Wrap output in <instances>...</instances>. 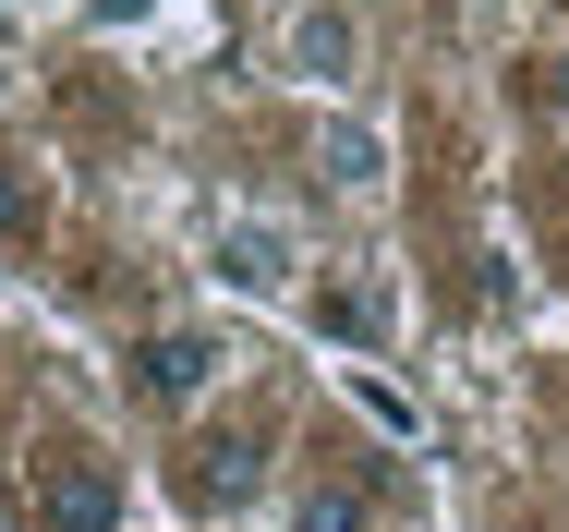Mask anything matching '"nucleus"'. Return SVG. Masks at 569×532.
<instances>
[{
	"label": "nucleus",
	"instance_id": "5",
	"mask_svg": "<svg viewBox=\"0 0 569 532\" xmlns=\"http://www.w3.org/2000/svg\"><path fill=\"white\" fill-rule=\"evenodd\" d=\"M316 182H328L340 207H376V194H388V133L351 121V109H328V121H316Z\"/></svg>",
	"mask_w": 569,
	"mask_h": 532
},
{
	"label": "nucleus",
	"instance_id": "6",
	"mask_svg": "<svg viewBox=\"0 0 569 532\" xmlns=\"http://www.w3.org/2000/svg\"><path fill=\"white\" fill-rule=\"evenodd\" d=\"M182 496H194L207 521L254 509V496H267V472H254V435H207V448H194V472H182Z\"/></svg>",
	"mask_w": 569,
	"mask_h": 532
},
{
	"label": "nucleus",
	"instance_id": "9",
	"mask_svg": "<svg viewBox=\"0 0 569 532\" xmlns=\"http://www.w3.org/2000/svg\"><path fill=\"white\" fill-rule=\"evenodd\" d=\"M328 327H340V339H388L400 303H388V291H363V279H340V291H328Z\"/></svg>",
	"mask_w": 569,
	"mask_h": 532
},
{
	"label": "nucleus",
	"instance_id": "2",
	"mask_svg": "<svg viewBox=\"0 0 569 532\" xmlns=\"http://www.w3.org/2000/svg\"><path fill=\"white\" fill-rule=\"evenodd\" d=\"M230 363H242V351H230V327H146V351H133V400H146V412H207V400H219L230 388Z\"/></svg>",
	"mask_w": 569,
	"mask_h": 532
},
{
	"label": "nucleus",
	"instance_id": "4",
	"mask_svg": "<svg viewBox=\"0 0 569 532\" xmlns=\"http://www.w3.org/2000/svg\"><path fill=\"white\" fill-rule=\"evenodd\" d=\"M37 509H49V532H121V460L110 448H49Z\"/></svg>",
	"mask_w": 569,
	"mask_h": 532
},
{
	"label": "nucleus",
	"instance_id": "12",
	"mask_svg": "<svg viewBox=\"0 0 569 532\" xmlns=\"http://www.w3.org/2000/svg\"><path fill=\"white\" fill-rule=\"evenodd\" d=\"M0 109H12V49H0Z\"/></svg>",
	"mask_w": 569,
	"mask_h": 532
},
{
	"label": "nucleus",
	"instance_id": "3",
	"mask_svg": "<svg viewBox=\"0 0 569 532\" xmlns=\"http://www.w3.org/2000/svg\"><path fill=\"white\" fill-rule=\"evenodd\" d=\"M279 73H291L303 98H340L351 73H363V12H351V0H291V12H279Z\"/></svg>",
	"mask_w": 569,
	"mask_h": 532
},
{
	"label": "nucleus",
	"instance_id": "7",
	"mask_svg": "<svg viewBox=\"0 0 569 532\" xmlns=\"http://www.w3.org/2000/svg\"><path fill=\"white\" fill-rule=\"evenodd\" d=\"M340 400H351V412H363V424H376V435H400V448L425 435V412H412V400H400V388H388L376 363H340Z\"/></svg>",
	"mask_w": 569,
	"mask_h": 532
},
{
	"label": "nucleus",
	"instance_id": "10",
	"mask_svg": "<svg viewBox=\"0 0 569 532\" xmlns=\"http://www.w3.org/2000/svg\"><path fill=\"white\" fill-rule=\"evenodd\" d=\"M37 230V194H24V158H0V242Z\"/></svg>",
	"mask_w": 569,
	"mask_h": 532
},
{
	"label": "nucleus",
	"instance_id": "13",
	"mask_svg": "<svg viewBox=\"0 0 569 532\" xmlns=\"http://www.w3.org/2000/svg\"><path fill=\"white\" fill-rule=\"evenodd\" d=\"M110 12H146V0H110Z\"/></svg>",
	"mask_w": 569,
	"mask_h": 532
},
{
	"label": "nucleus",
	"instance_id": "11",
	"mask_svg": "<svg viewBox=\"0 0 569 532\" xmlns=\"http://www.w3.org/2000/svg\"><path fill=\"white\" fill-rule=\"evenodd\" d=\"M546 109H558V121H569V49H558V61H546Z\"/></svg>",
	"mask_w": 569,
	"mask_h": 532
},
{
	"label": "nucleus",
	"instance_id": "8",
	"mask_svg": "<svg viewBox=\"0 0 569 532\" xmlns=\"http://www.w3.org/2000/svg\"><path fill=\"white\" fill-rule=\"evenodd\" d=\"M279 521H291V532H376V521H363V496H340V484H303Z\"/></svg>",
	"mask_w": 569,
	"mask_h": 532
},
{
	"label": "nucleus",
	"instance_id": "14",
	"mask_svg": "<svg viewBox=\"0 0 569 532\" xmlns=\"http://www.w3.org/2000/svg\"><path fill=\"white\" fill-rule=\"evenodd\" d=\"M472 12H497V0H472Z\"/></svg>",
	"mask_w": 569,
	"mask_h": 532
},
{
	"label": "nucleus",
	"instance_id": "1",
	"mask_svg": "<svg viewBox=\"0 0 569 532\" xmlns=\"http://www.w3.org/2000/svg\"><path fill=\"white\" fill-rule=\"evenodd\" d=\"M207 279H219V291H242V303H291L316 267H303V230H291V218L219 207V218H207Z\"/></svg>",
	"mask_w": 569,
	"mask_h": 532
}]
</instances>
